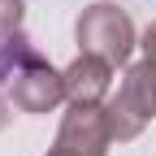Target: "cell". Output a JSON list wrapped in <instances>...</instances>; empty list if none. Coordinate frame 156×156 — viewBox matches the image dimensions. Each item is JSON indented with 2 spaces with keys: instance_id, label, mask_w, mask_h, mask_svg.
Returning a JSON list of instances; mask_svg holds the SVG:
<instances>
[{
  "instance_id": "1",
  "label": "cell",
  "mask_w": 156,
  "mask_h": 156,
  "mask_svg": "<svg viewBox=\"0 0 156 156\" xmlns=\"http://www.w3.org/2000/svg\"><path fill=\"white\" fill-rule=\"evenodd\" d=\"M78 48L91 52V56H104L108 65H126L130 52H134V22L126 9L108 5V0H95V5H87L83 13H78Z\"/></svg>"
},
{
  "instance_id": "2",
  "label": "cell",
  "mask_w": 156,
  "mask_h": 156,
  "mask_svg": "<svg viewBox=\"0 0 156 156\" xmlns=\"http://www.w3.org/2000/svg\"><path fill=\"white\" fill-rule=\"evenodd\" d=\"M9 100H13V108H22V113H52L56 104L65 100V74L52 69L44 56H35V61H26L22 69L13 74Z\"/></svg>"
},
{
  "instance_id": "3",
  "label": "cell",
  "mask_w": 156,
  "mask_h": 156,
  "mask_svg": "<svg viewBox=\"0 0 156 156\" xmlns=\"http://www.w3.org/2000/svg\"><path fill=\"white\" fill-rule=\"evenodd\" d=\"M147 100H143V87H139V74H134V65L122 74V83H117V91L104 100V122H108V134L117 143H130V139H139L143 126H147Z\"/></svg>"
},
{
  "instance_id": "4",
  "label": "cell",
  "mask_w": 156,
  "mask_h": 156,
  "mask_svg": "<svg viewBox=\"0 0 156 156\" xmlns=\"http://www.w3.org/2000/svg\"><path fill=\"white\" fill-rule=\"evenodd\" d=\"M56 143L78 152V156H108V122H104V104H69L61 130H56Z\"/></svg>"
},
{
  "instance_id": "5",
  "label": "cell",
  "mask_w": 156,
  "mask_h": 156,
  "mask_svg": "<svg viewBox=\"0 0 156 156\" xmlns=\"http://www.w3.org/2000/svg\"><path fill=\"white\" fill-rule=\"evenodd\" d=\"M61 74H65V100L69 104H104L113 95V65L104 56L78 52Z\"/></svg>"
},
{
  "instance_id": "6",
  "label": "cell",
  "mask_w": 156,
  "mask_h": 156,
  "mask_svg": "<svg viewBox=\"0 0 156 156\" xmlns=\"http://www.w3.org/2000/svg\"><path fill=\"white\" fill-rule=\"evenodd\" d=\"M39 48L30 44V39L22 30H13V35H0V87H5V78H13L17 69H22L26 61H35ZM5 117H9V104L0 100V126H5Z\"/></svg>"
},
{
  "instance_id": "7",
  "label": "cell",
  "mask_w": 156,
  "mask_h": 156,
  "mask_svg": "<svg viewBox=\"0 0 156 156\" xmlns=\"http://www.w3.org/2000/svg\"><path fill=\"white\" fill-rule=\"evenodd\" d=\"M22 13H26V0H0V35L22 30Z\"/></svg>"
},
{
  "instance_id": "8",
  "label": "cell",
  "mask_w": 156,
  "mask_h": 156,
  "mask_svg": "<svg viewBox=\"0 0 156 156\" xmlns=\"http://www.w3.org/2000/svg\"><path fill=\"white\" fill-rule=\"evenodd\" d=\"M134 74H139L143 100H147V108H152V117H156V61H139V65H134Z\"/></svg>"
},
{
  "instance_id": "9",
  "label": "cell",
  "mask_w": 156,
  "mask_h": 156,
  "mask_svg": "<svg viewBox=\"0 0 156 156\" xmlns=\"http://www.w3.org/2000/svg\"><path fill=\"white\" fill-rule=\"evenodd\" d=\"M139 48H143V61H156V22L143 30V39H139Z\"/></svg>"
},
{
  "instance_id": "10",
  "label": "cell",
  "mask_w": 156,
  "mask_h": 156,
  "mask_svg": "<svg viewBox=\"0 0 156 156\" xmlns=\"http://www.w3.org/2000/svg\"><path fill=\"white\" fill-rule=\"evenodd\" d=\"M48 156H78V152H69V147H61V143H52V152Z\"/></svg>"
}]
</instances>
